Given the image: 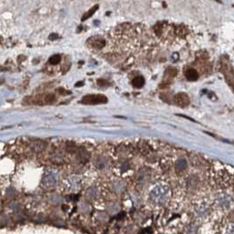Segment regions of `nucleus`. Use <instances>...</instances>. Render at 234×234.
Returning a JSON list of instances; mask_svg holds the SVG:
<instances>
[{"label":"nucleus","instance_id":"1","mask_svg":"<svg viewBox=\"0 0 234 234\" xmlns=\"http://www.w3.org/2000/svg\"><path fill=\"white\" fill-rule=\"evenodd\" d=\"M168 195V189L166 186H156L150 193V200L155 204H161L166 200Z\"/></svg>","mask_w":234,"mask_h":234},{"label":"nucleus","instance_id":"2","mask_svg":"<svg viewBox=\"0 0 234 234\" xmlns=\"http://www.w3.org/2000/svg\"><path fill=\"white\" fill-rule=\"evenodd\" d=\"M81 102L86 105L104 104L107 102V99L102 94H89L83 97Z\"/></svg>","mask_w":234,"mask_h":234},{"label":"nucleus","instance_id":"3","mask_svg":"<svg viewBox=\"0 0 234 234\" xmlns=\"http://www.w3.org/2000/svg\"><path fill=\"white\" fill-rule=\"evenodd\" d=\"M174 103L179 107H185L189 105L190 99H189V97L188 96L187 93L180 92V93L176 94L174 96Z\"/></svg>","mask_w":234,"mask_h":234},{"label":"nucleus","instance_id":"4","mask_svg":"<svg viewBox=\"0 0 234 234\" xmlns=\"http://www.w3.org/2000/svg\"><path fill=\"white\" fill-rule=\"evenodd\" d=\"M88 42L90 43V46L94 49H102L106 44L104 40L99 37H92L88 40Z\"/></svg>","mask_w":234,"mask_h":234},{"label":"nucleus","instance_id":"5","mask_svg":"<svg viewBox=\"0 0 234 234\" xmlns=\"http://www.w3.org/2000/svg\"><path fill=\"white\" fill-rule=\"evenodd\" d=\"M185 76H186V79L189 81H196L199 78V74L195 69H188L185 72Z\"/></svg>","mask_w":234,"mask_h":234},{"label":"nucleus","instance_id":"6","mask_svg":"<svg viewBox=\"0 0 234 234\" xmlns=\"http://www.w3.org/2000/svg\"><path fill=\"white\" fill-rule=\"evenodd\" d=\"M217 204L221 208H224V209L229 208L231 205V199L227 196H220L219 198H217Z\"/></svg>","mask_w":234,"mask_h":234},{"label":"nucleus","instance_id":"7","mask_svg":"<svg viewBox=\"0 0 234 234\" xmlns=\"http://www.w3.org/2000/svg\"><path fill=\"white\" fill-rule=\"evenodd\" d=\"M144 79L142 77V76H138V77H135L132 80V85L135 88H141L144 85Z\"/></svg>","mask_w":234,"mask_h":234},{"label":"nucleus","instance_id":"8","mask_svg":"<svg viewBox=\"0 0 234 234\" xmlns=\"http://www.w3.org/2000/svg\"><path fill=\"white\" fill-rule=\"evenodd\" d=\"M176 74H177V71H176L175 69H173V68H168V69L166 70V73H165V77H166V79H173V78L176 76Z\"/></svg>","mask_w":234,"mask_h":234},{"label":"nucleus","instance_id":"9","mask_svg":"<svg viewBox=\"0 0 234 234\" xmlns=\"http://www.w3.org/2000/svg\"><path fill=\"white\" fill-rule=\"evenodd\" d=\"M62 57L59 55H52L50 58H49V63L50 64H52V65H55V64H57V63H59L60 62H61Z\"/></svg>","mask_w":234,"mask_h":234},{"label":"nucleus","instance_id":"10","mask_svg":"<svg viewBox=\"0 0 234 234\" xmlns=\"http://www.w3.org/2000/svg\"><path fill=\"white\" fill-rule=\"evenodd\" d=\"M98 8H99V6H94V7H92V9L90 10V11H88V12H86V14L83 16V18H82V20H86V19H87L88 18H90L91 16H92V14L94 13V12H96L97 10H98Z\"/></svg>","mask_w":234,"mask_h":234},{"label":"nucleus","instance_id":"11","mask_svg":"<svg viewBox=\"0 0 234 234\" xmlns=\"http://www.w3.org/2000/svg\"><path fill=\"white\" fill-rule=\"evenodd\" d=\"M207 211H208L207 207H205V206L204 207H199L198 209H196V214L199 216H203L207 213Z\"/></svg>","mask_w":234,"mask_h":234},{"label":"nucleus","instance_id":"12","mask_svg":"<svg viewBox=\"0 0 234 234\" xmlns=\"http://www.w3.org/2000/svg\"><path fill=\"white\" fill-rule=\"evenodd\" d=\"M225 234H234V224H231L228 226Z\"/></svg>","mask_w":234,"mask_h":234},{"label":"nucleus","instance_id":"13","mask_svg":"<svg viewBox=\"0 0 234 234\" xmlns=\"http://www.w3.org/2000/svg\"><path fill=\"white\" fill-rule=\"evenodd\" d=\"M83 86V82H79V83L76 84V86Z\"/></svg>","mask_w":234,"mask_h":234}]
</instances>
